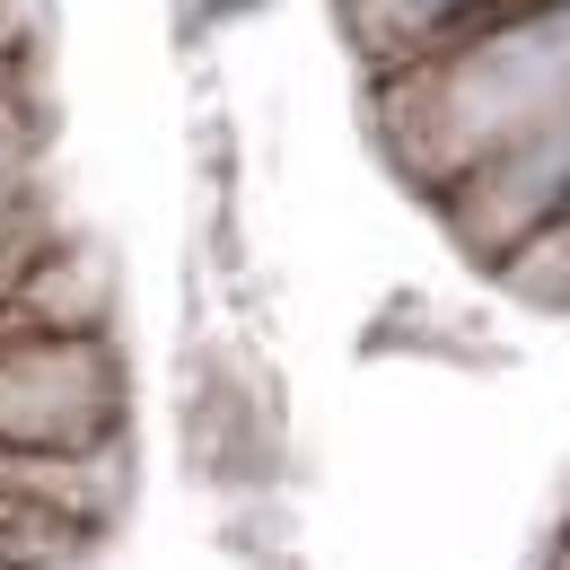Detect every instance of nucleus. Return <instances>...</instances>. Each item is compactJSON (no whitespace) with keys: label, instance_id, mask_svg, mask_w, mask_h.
<instances>
[{"label":"nucleus","instance_id":"f257e3e1","mask_svg":"<svg viewBox=\"0 0 570 570\" xmlns=\"http://www.w3.org/2000/svg\"><path fill=\"white\" fill-rule=\"evenodd\" d=\"M0 448H53V456L124 448V368L106 334L0 343Z\"/></svg>","mask_w":570,"mask_h":570},{"label":"nucleus","instance_id":"f03ea898","mask_svg":"<svg viewBox=\"0 0 570 570\" xmlns=\"http://www.w3.org/2000/svg\"><path fill=\"white\" fill-rule=\"evenodd\" d=\"M18 316H27V334H97L106 325V264L88 255V246H53L18 298H9Z\"/></svg>","mask_w":570,"mask_h":570},{"label":"nucleus","instance_id":"7ed1b4c3","mask_svg":"<svg viewBox=\"0 0 570 570\" xmlns=\"http://www.w3.org/2000/svg\"><path fill=\"white\" fill-rule=\"evenodd\" d=\"M343 9H352L360 53H368V62H377V79H386V71H395V62H404V53L430 36V27H439V18H456L465 0H343Z\"/></svg>","mask_w":570,"mask_h":570},{"label":"nucleus","instance_id":"20e7f679","mask_svg":"<svg viewBox=\"0 0 570 570\" xmlns=\"http://www.w3.org/2000/svg\"><path fill=\"white\" fill-rule=\"evenodd\" d=\"M45 562H62V544H36V535H9L0 527V570H45Z\"/></svg>","mask_w":570,"mask_h":570}]
</instances>
